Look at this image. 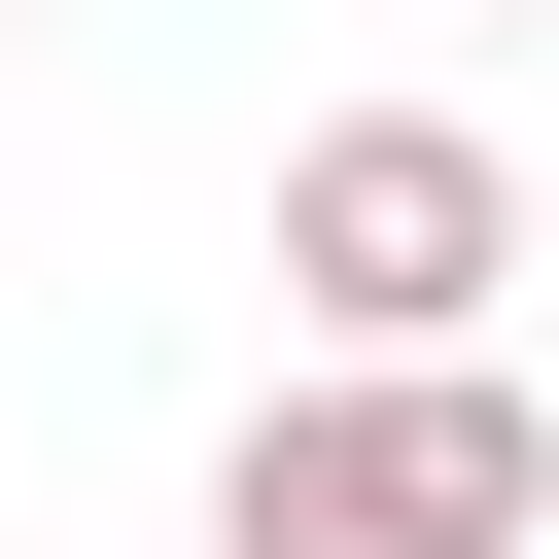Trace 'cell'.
Segmentation results:
<instances>
[{
  "label": "cell",
  "instance_id": "obj_1",
  "mask_svg": "<svg viewBox=\"0 0 559 559\" xmlns=\"http://www.w3.org/2000/svg\"><path fill=\"white\" fill-rule=\"evenodd\" d=\"M524 524H559V419L489 349H280L210 454V559H524Z\"/></svg>",
  "mask_w": 559,
  "mask_h": 559
},
{
  "label": "cell",
  "instance_id": "obj_2",
  "mask_svg": "<svg viewBox=\"0 0 559 559\" xmlns=\"http://www.w3.org/2000/svg\"><path fill=\"white\" fill-rule=\"evenodd\" d=\"M489 280H524V140L489 105H314L280 140V314L314 349H489Z\"/></svg>",
  "mask_w": 559,
  "mask_h": 559
},
{
  "label": "cell",
  "instance_id": "obj_3",
  "mask_svg": "<svg viewBox=\"0 0 559 559\" xmlns=\"http://www.w3.org/2000/svg\"><path fill=\"white\" fill-rule=\"evenodd\" d=\"M0 35H35V0H0Z\"/></svg>",
  "mask_w": 559,
  "mask_h": 559
}]
</instances>
